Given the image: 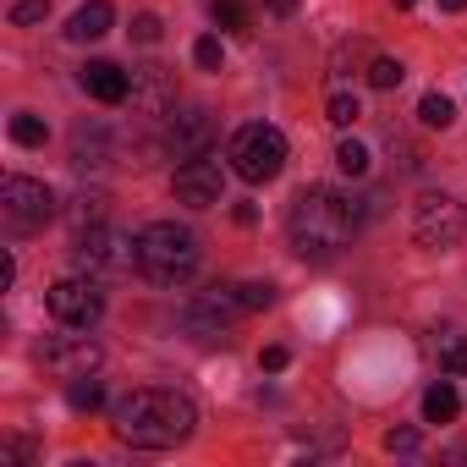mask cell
I'll return each mask as SVG.
<instances>
[{
  "label": "cell",
  "instance_id": "cell-16",
  "mask_svg": "<svg viewBox=\"0 0 467 467\" xmlns=\"http://www.w3.org/2000/svg\"><path fill=\"white\" fill-rule=\"evenodd\" d=\"M45 138H50L45 116H34V110H17V116H12V143H23V149H45Z\"/></svg>",
  "mask_w": 467,
  "mask_h": 467
},
{
  "label": "cell",
  "instance_id": "cell-23",
  "mask_svg": "<svg viewBox=\"0 0 467 467\" xmlns=\"http://www.w3.org/2000/svg\"><path fill=\"white\" fill-rule=\"evenodd\" d=\"M401 78H407V67H401V61H390V56H379V61L368 67V83H374V88H396Z\"/></svg>",
  "mask_w": 467,
  "mask_h": 467
},
{
  "label": "cell",
  "instance_id": "cell-25",
  "mask_svg": "<svg viewBox=\"0 0 467 467\" xmlns=\"http://www.w3.org/2000/svg\"><path fill=\"white\" fill-rule=\"evenodd\" d=\"M50 17V0H17V6H12V23L17 28H34V23H45Z\"/></svg>",
  "mask_w": 467,
  "mask_h": 467
},
{
  "label": "cell",
  "instance_id": "cell-28",
  "mask_svg": "<svg viewBox=\"0 0 467 467\" xmlns=\"http://www.w3.org/2000/svg\"><path fill=\"white\" fill-rule=\"evenodd\" d=\"M132 34H138L143 45H154V39H160V17H149V12H143V17L132 23Z\"/></svg>",
  "mask_w": 467,
  "mask_h": 467
},
{
  "label": "cell",
  "instance_id": "cell-33",
  "mask_svg": "<svg viewBox=\"0 0 467 467\" xmlns=\"http://www.w3.org/2000/svg\"><path fill=\"white\" fill-rule=\"evenodd\" d=\"M396 6H412V0H396Z\"/></svg>",
  "mask_w": 467,
  "mask_h": 467
},
{
  "label": "cell",
  "instance_id": "cell-11",
  "mask_svg": "<svg viewBox=\"0 0 467 467\" xmlns=\"http://www.w3.org/2000/svg\"><path fill=\"white\" fill-rule=\"evenodd\" d=\"M209 138H214V121L203 110H187L171 121V154L176 160H192V154H209Z\"/></svg>",
  "mask_w": 467,
  "mask_h": 467
},
{
  "label": "cell",
  "instance_id": "cell-32",
  "mask_svg": "<svg viewBox=\"0 0 467 467\" xmlns=\"http://www.w3.org/2000/svg\"><path fill=\"white\" fill-rule=\"evenodd\" d=\"M440 6H445V12H467V0H440Z\"/></svg>",
  "mask_w": 467,
  "mask_h": 467
},
{
  "label": "cell",
  "instance_id": "cell-27",
  "mask_svg": "<svg viewBox=\"0 0 467 467\" xmlns=\"http://www.w3.org/2000/svg\"><path fill=\"white\" fill-rule=\"evenodd\" d=\"M259 368H265V374H281V368H286V347H265V352H259Z\"/></svg>",
  "mask_w": 467,
  "mask_h": 467
},
{
  "label": "cell",
  "instance_id": "cell-18",
  "mask_svg": "<svg viewBox=\"0 0 467 467\" xmlns=\"http://www.w3.org/2000/svg\"><path fill=\"white\" fill-rule=\"evenodd\" d=\"M67 401H72V407H78V412H94V407H99V401H105V385H99V379H94V374H78V379H72V385H67Z\"/></svg>",
  "mask_w": 467,
  "mask_h": 467
},
{
  "label": "cell",
  "instance_id": "cell-7",
  "mask_svg": "<svg viewBox=\"0 0 467 467\" xmlns=\"http://www.w3.org/2000/svg\"><path fill=\"white\" fill-rule=\"evenodd\" d=\"M56 214V192L34 176H0V220H6V231H39L45 220Z\"/></svg>",
  "mask_w": 467,
  "mask_h": 467
},
{
  "label": "cell",
  "instance_id": "cell-26",
  "mask_svg": "<svg viewBox=\"0 0 467 467\" xmlns=\"http://www.w3.org/2000/svg\"><path fill=\"white\" fill-rule=\"evenodd\" d=\"M385 451H401V456H412V451H418V429H390V434H385Z\"/></svg>",
  "mask_w": 467,
  "mask_h": 467
},
{
  "label": "cell",
  "instance_id": "cell-30",
  "mask_svg": "<svg viewBox=\"0 0 467 467\" xmlns=\"http://www.w3.org/2000/svg\"><path fill=\"white\" fill-rule=\"evenodd\" d=\"M270 12H281V17H286V12H297V0H270Z\"/></svg>",
  "mask_w": 467,
  "mask_h": 467
},
{
  "label": "cell",
  "instance_id": "cell-2",
  "mask_svg": "<svg viewBox=\"0 0 467 467\" xmlns=\"http://www.w3.org/2000/svg\"><path fill=\"white\" fill-rule=\"evenodd\" d=\"M352 231H358V209L336 187H303L286 209V237L303 259H336L352 243Z\"/></svg>",
  "mask_w": 467,
  "mask_h": 467
},
{
  "label": "cell",
  "instance_id": "cell-29",
  "mask_svg": "<svg viewBox=\"0 0 467 467\" xmlns=\"http://www.w3.org/2000/svg\"><path fill=\"white\" fill-rule=\"evenodd\" d=\"M12 281H17V259L6 254V259H0V292H12Z\"/></svg>",
  "mask_w": 467,
  "mask_h": 467
},
{
  "label": "cell",
  "instance_id": "cell-19",
  "mask_svg": "<svg viewBox=\"0 0 467 467\" xmlns=\"http://www.w3.org/2000/svg\"><path fill=\"white\" fill-rule=\"evenodd\" d=\"M418 116H423V127H440V132H445V127L456 121V105H451L445 94H423V105H418Z\"/></svg>",
  "mask_w": 467,
  "mask_h": 467
},
{
  "label": "cell",
  "instance_id": "cell-14",
  "mask_svg": "<svg viewBox=\"0 0 467 467\" xmlns=\"http://www.w3.org/2000/svg\"><path fill=\"white\" fill-rule=\"evenodd\" d=\"M110 23H116L110 0H88V6H78V12H72L67 39H72V45H94V39H105V34H110Z\"/></svg>",
  "mask_w": 467,
  "mask_h": 467
},
{
  "label": "cell",
  "instance_id": "cell-31",
  "mask_svg": "<svg viewBox=\"0 0 467 467\" xmlns=\"http://www.w3.org/2000/svg\"><path fill=\"white\" fill-rule=\"evenodd\" d=\"M445 462H467V445H456V451H445Z\"/></svg>",
  "mask_w": 467,
  "mask_h": 467
},
{
  "label": "cell",
  "instance_id": "cell-22",
  "mask_svg": "<svg viewBox=\"0 0 467 467\" xmlns=\"http://www.w3.org/2000/svg\"><path fill=\"white\" fill-rule=\"evenodd\" d=\"M325 116H330L336 127H352V121L363 116V105H358L352 94H330V99H325Z\"/></svg>",
  "mask_w": 467,
  "mask_h": 467
},
{
  "label": "cell",
  "instance_id": "cell-17",
  "mask_svg": "<svg viewBox=\"0 0 467 467\" xmlns=\"http://www.w3.org/2000/svg\"><path fill=\"white\" fill-rule=\"evenodd\" d=\"M209 17H214V28H225V34H243V28H248V0H209Z\"/></svg>",
  "mask_w": 467,
  "mask_h": 467
},
{
  "label": "cell",
  "instance_id": "cell-4",
  "mask_svg": "<svg viewBox=\"0 0 467 467\" xmlns=\"http://www.w3.org/2000/svg\"><path fill=\"white\" fill-rule=\"evenodd\" d=\"M270 303H275V286H270V281H248V286H209V292H198V297L187 303L182 325H187L192 336H225L243 314L270 308Z\"/></svg>",
  "mask_w": 467,
  "mask_h": 467
},
{
  "label": "cell",
  "instance_id": "cell-15",
  "mask_svg": "<svg viewBox=\"0 0 467 467\" xmlns=\"http://www.w3.org/2000/svg\"><path fill=\"white\" fill-rule=\"evenodd\" d=\"M456 412H462L456 385H451V379H434V385L423 390V423H451Z\"/></svg>",
  "mask_w": 467,
  "mask_h": 467
},
{
  "label": "cell",
  "instance_id": "cell-9",
  "mask_svg": "<svg viewBox=\"0 0 467 467\" xmlns=\"http://www.w3.org/2000/svg\"><path fill=\"white\" fill-rule=\"evenodd\" d=\"M171 187H176L182 203H192V209H214V203L225 198V165H220L214 154H192V160L176 165Z\"/></svg>",
  "mask_w": 467,
  "mask_h": 467
},
{
  "label": "cell",
  "instance_id": "cell-12",
  "mask_svg": "<svg viewBox=\"0 0 467 467\" xmlns=\"http://www.w3.org/2000/svg\"><path fill=\"white\" fill-rule=\"evenodd\" d=\"M83 88H88L99 105H121V99L132 94V78H127L116 61H88V67H83Z\"/></svg>",
  "mask_w": 467,
  "mask_h": 467
},
{
  "label": "cell",
  "instance_id": "cell-20",
  "mask_svg": "<svg viewBox=\"0 0 467 467\" xmlns=\"http://www.w3.org/2000/svg\"><path fill=\"white\" fill-rule=\"evenodd\" d=\"M336 165H341L347 176H363V171H368V149H363L358 138H341V149H336Z\"/></svg>",
  "mask_w": 467,
  "mask_h": 467
},
{
  "label": "cell",
  "instance_id": "cell-1",
  "mask_svg": "<svg viewBox=\"0 0 467 467\" xmlns=\"http://www.w3.org/2000/svg\"><path fill=\"white\" fill-rule=\"evenodd\" d=\"M198 429V407L187 390H165V385H143L132 396L116 401V434L138 451H171Z\"/></svg>",
  "mask_w": 467,
  "mask_h": 467
},
{
  "label": "cell",
  "instance_id": "cell-5",
  "mask_svg": "<svg viewBox=\"0 0 467 467\" xmlns=\"http://www.w3.org/2000/svg\"><path fill=\"white\" fill-rule=\"evenodd\" d=\"M231 171H237L243 182H275L281 165H286V132L270 127V121H248L231 132V149H225Z\"/></svg>",
  "mask_w": 467,
  "mask_h": 467
},
{
  "label": "cell",
  "instance_id": "cell-6",
  "mask_svg": "<svg viewBox=\"0 0 467 467\" xmlns=\"http://www.w3.org/2000/svg\"><path fill=\"white\" fill-rule=\"evenodd\" d=\"M412 237H418V248H434V254L456 248L467 237V209L451 192H423L412 203Z\"/></svg>",
  "mask_w": 467,
  "mask_h": 467
},
{
  "label": "cell",
  "instance_id": "cell-21",
  "mask_svg": "<svg viewBox=\"0 0 467 467\" xmlns=\"http://www.w3.org/2000/svg\"><path fill=\"white\" fill-rule=\"evenodd\" d=\"M440 368L445 374H467V336H445L440 341Z\"/></svg>",
  "mask_w": 467,
  "mask_h": 467
},
{
  "label": "cell",
  "instance_id": "cell-3",
  "mask_svg": "<svg viewBox=\"0 0 467 467\" xmlns=\"http://www.w3.org/2000/svg\"><path fill=\"white\" fill-rule=\"evenodd\" d=\"M198 237L176 220H149L132 237V270L154 286H187L198 275Z\"/></svg>",
  "mask_w": 467,
  "mask_h": 467
},
{
  "label": "cell",
  "instance_id": "cell-13",
  "mask_svg": "<svg viewBox=\"0 0 467 467\" xmlns=\"http://www.w3.org/2000/svg\"><path fill=\"white\" fill-rule=\"evenodd\" d=\"M45 363H50L56 374H67V379H78V374H94V368H99V352H94L88 336H72V341H56V347L45 352Z\"/></svg>",
  "mask_w": 467,
  "mask_h": 467
},
{
  "label": "cell",
  "instance_id": "cell-8",
  "mask_svg": "<svg viewBox=\"0 0 467 467\" xmlns=\"http://www.w3.org/2000/svg\"><path fill=\"white\" fill-rule=\"evenodd\" d=\"M45 303H50L56 325H67V330H88V325H99V319H105L99 275H67V281H56V286L45 292Z\"/></svg>",
  "mask_w": 467,
  "mask_h": 467
},
{
  "label": "cell",
  "instance_id": "cell-24",
  "mask_svg": "<svg viewBox=\"0 0 467 467\" xmlns=\"http://www.w3.org/2000/svg\"><path fill=\"white\" fill-rule=\"evenodd\" d=\"M192 61H198L203 72H220V61H225V50H220V39H214V34H203V39L192 45Z\"/></svg>",
  "mask_w": 467,
  "mask_h": 467
},
{
  "label": "cell",
  "instance_id": "cell-10",
  "mask_svg": "<svg viewBox=\"0 0 467 467\" xmlns=\"http://www.w3.org/2000/svg\"><path fill=\"white\" fill-rule=\"evenodd\" d=\"M78 265H83L88 275H99V270H127V265H132V237H116L105 220H94L83 237H78Z\"/></svg>",
  "mask_w": 467,
  "mask_h": 467
}]
</instances>
